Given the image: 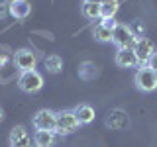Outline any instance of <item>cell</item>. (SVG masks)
<instances>
[{
    "label": "cell",
    "instance_id": "5",
    "mask_svg": "<svg viewBox=\"0 0 157 147\" xmlns=\"http://www.w3.org/2000/svg\"><path fill=\"white\" fill-rule=\"evenodd\" d=\"M14 65L20 73H26V71H33L37 65V55L28 47H22L14 53Z\"/></svg>",
    "mask_w": 157,
    "mask_h": 147
},
{
    "label": "cell",
    "instance_id": "9",
    "mask_svg": "<svg viewBox=\"0 0 157 147\" xmlns=\"http://www.w3.org/2000/svg\"><path fill=\"white\" fill-rule=\"evenodd\" d=\"M8 145L10 147H29L32 145V137H29L28 130L24 126H14L8 137Z\"/></svg>",
    "mask_w": 157,
    "mask_h": 147
},
{
    "label": "cell",
    "instance_id": "16",
    "mask_svg": "<svg viewBox=\"0 0 157 147\" xmlns=\"http://www.w3.org/2000/svg\"><path fill=\"white\" fill-rule=\"evenodd\" d=\"M100 8H102V20H112L120 8V0H102Z\"/></svg>",
    "mask_w": 157,
    "mask_h": 147
},
{
    "label": "cell",
    "instance_id": "1",
    "mask_svg": "<svg viewBox=\"0 0 157 147\" xmlns=\"http://www.w3.org/2000/svg\"><path fill=\"white\" fill-rule=\"evenodd\" d=\"M78 120L73 110H61L55 114V134L57 135H71L78 130Z\"/></svg>",
    "mask_w": 157,
    "mask_h": 147
},
{
    "label": "cell",
    "instance_id": "18",
    "mask_svg": "<svg viewBox=\"0 0 157 147\" xmlns=\"http://www.w3.org/2000/svg\"><path fill=\"white\" fill-rule=\"evenodd\" d=\"M10 16V0H0V20Z\"/></svg>",
    "mask_w": 157,
    "mask_h": 147
},
{
    "label": "cell",
    "instance_id": "2",
    "mask_svg": "<svg viewBox=\"0 0 157 147\" xmlns=\"http://www.w3.org/2000/svg\"><path fill=\"white\" fill-rule=\"evenodd\" d=\"M134 85L141 92H153L157 88V73L153 69H149L147 65L140 67L134 75Z\"/></svg>",
    "mask_w": 157,
    "mask_h": 147
},
{
    "label": "cell",
    "instance_id": "15",
    "mask_svg": "<svg viewBox=\"0 0 157 147\" xmlns=\"http://www.w3.org/2000/svg\"><path fill=\"white\" fill-rule=\"evenodd\" d=\"M81 14H82L86 20L94 22V20H100V18H102V8H100V4H88V2H82Z\"/></svg>",
    "mask_w": 157,
    "mask_h": 147
},
{
    "label": "cell",
    "instance_id": "4",
    "mask_svg": "<svg viewBox=\"0 0 157 147\" xmlns=\"http://www.w3.org/2000/svg\"><path fill=\"white\" fill-rule=\"evenodd\" d=\"M112 43L118 49H126V47H134L136 36L132 32L130 24H116V28L112 29Z\"/></svg>",
    "mask_w": 157,
    "mask_h": 147
},
{
    "label": "cell",
    "instance_id": "13",
    "mask_svg": "<svg viewBox=\"0 0 157 147\" xmlns=\"http://www.w3.org/2000/svg\"><path fill=\"white\" fill-rule=\"evenodd\" d=\"M33 147H53L57 141L55 131H36L33 134Z\"/></svg>",
    "mask_w": 157,
    "mask_h": 147
},
{
    "label": "cell",
    "instance_id": "11",
    "mask_svg": "<svg viewBox=\"0 0 157 147\" xmlns=\"http://www.w3.org/2000/svg\"><path fill=\"white\" fill-rule=\"evenodd\" d=\"M32 12V4L28 0H10V16L16 20H26Z\"/></svg>",
    "mask_w": 157,
    "mask_h": 147
},
{
    "label": "cell",
    "instance_id": "10",
    "mask_svg": "<svg viewBox=\"0 0 157 147\" xmlns=\"http://www.w3.org/2000/svg\"><path fill=\"white\" fill-rule=\"evenodd\" d=\"M114 63L120 69H132V67H137V57H136V53H134L132 47L118 49L116 55H114Z\"/></svg>",
    "mask_w": 157,
    "mask_h": 147
},
{
    "label": "cell",
    "instance_id": "20",
    "mask_svg": "<svg viewBox=\"0 0 157 147\" xmlns=\"http://www.w3.org/2000/svg\"><path fill=\"white\" fill-rule=\"evenodd\" d=\"M82 2H88V4H100L102 0H82Z\"/></svg>",
    "mask_w": 157,
    "mask_h": 147
},
{
    "label": "cell",
    "instance_id": "12",
    "mask_svg": "<svg viewBox=\"0 0 157 147\" xmlns=\"http://www.w3.org/2000/svg\"><path fill=\"white\" fill-rule=\"evenodd\" d=\"M73 112H75V116H77V120H78V124L81 126H88V124H92L94 122V108H92L90 104H78L73 108Z\"/></svg>",
    "mask_w": 157,
    "mask_h": 147
},
{
    "label": "cell",
    "instance_id": "14",
    "mask_svg": "<svg viewBox=\"0 0 157 147\" xmlns=\"http://www.w3.org/2000/svg\"><path fill=\"white\" fill-rule=\"evenodd\" d=\"M78 77H81L82 81H94L98 77V67L92 61L81 63V67H78Z\"/></svg>",
    "mask_w": 157,
    "mask_h": 147
},
{
    "label": "cell",
    "instance_id": "17",
    "mask_svg": "<svg viewBox=\"0 0 157 147\" xmlns=\"http://www.w3.org/2000/svg\"><path fill=\"white\" fill-rule=\"evenodd\" d=\"M43 65H45L47 73H51V75H59V73L63 71V59L59 55H49V57H45Z\"/></svg>",
    "mask_w": 157,
    "mask_h": 147
},
{
    "label": "cell",
    "instance_id": "7",
    "mask_svg": "<svg viewBox=\"0 0 157 147\" xmlns=\"http://www.w3.org/2000/svg\"><path fill=\"white\" fill-rule=\"evenodd\" d=\"M55 114L57 112L47 110V108L36 112V116H33V127H36V131H55Z\"/></svg>",
    "mask_w": 157,
    "mask_h": 147
},
{
    "label": "cell",
    "instance_id": "19",
    "mask_svg": "<svg viewBox=\"0 0 157 147\" xmlns=\"http://www.w3.org/2000/svg\"><path fill=\"white\" fill-rule=\"evenodd\" d=\"M147 67H149V69H153V71L157 73V49H155V53H153V55H151V59L147 61Z\"/></svg>",
    "mask_w": 157,
    "mask_h": 147
},
{
    "label": "cell",
    "instance_id": "6",
    "mask_svg": "<svg viewBox=\"0 0 157 147\" xmlns=\"http://www.w3.org/2000/svg\"><path fill=\"white\" fill-rule=\"evenodd\" d=\"M134 53H136V57H137V67H144L147 65V61L151 59V55L155 53V45H153V41L151 39H147V37H140V39H136V43H134Z\"/></svg>",
    "mask_w": 157,
    "mask_h": 147
},
{
    "label": "cell",
    "instance_id": "21",
    "mask_svg": "<svg viewBox=\"0 0 157 147\" xmlns=\"http://www.w3.org/2000/svg\"><path fill=\"white\" fill-rule=\"evenodd\" d=\"M2 120H4V110L0 108V122H2Z\"/></svg>",
    "mask_w": 157,
    "mask_h": 147
},
{
    "label": "cell",
    "instance_id": "8",
    "mask_svg": "<svg viewBox=\"0 0 157 147\" xmlns=\"http://www.w3.org/2000/svg\"><path fill=\"white\" fill-rule=\"evenodd\" d=\"M116 20H102V22H98L94 29H92V37L96 39V41L100 43H110L112 41V29L116 28Z\"/></svg>",
    "mask_w": 157,
    "mask_h": 147
},
{
    "label": "cell",
    "instance_id": "3",
    "mask_svg": "<svg viewBox=\"0 0 157 147\" xmlns=\"http://www.w3.org/2000/svg\"><path fill=\"white\" fill-rule=\"evenodd\" d=\"M18 86L22 92H28V94H33V92H39L43 88V75L39 71H26L20 73L18 78Z\"/></svg>",
    "mask_w": 157,
    "mask_h": 147
}]
</instances>
